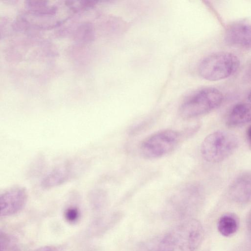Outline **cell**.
<instances>
[{"label":"cell","mask_w":251,"mask_h":251,"mask_svg":"<svg viewBox=\"0 0 251 251\" xmlns=\"http://www.w3.org/2000/svg\"><path fill=\"white\" fill-rule=\"evenodd\" d=\"M250 67V68L249 70H248L246 75H247V76H248L250 78H251V65Z\"/></svg>","instance_id":"16"},{"label":"cell","mask_w":251,"mask_h":251,"mask_svg":"<svg viewBox=\"0 0 251 251\" xmlns=\"http://www.w3.org/2000/svg\"><path fill=\"white\" fill-rule=\"evenodd\" d=\"M240 61L235 54L218 52L205 57L200 63V75L209 81H218L232 75L238 69Z\"/></svg>","instance_id":"3"},{"label":"cell","mask_w":251,"mask_h":251,"mask_svg":"<svg viewBox=\"0 0 251 251\" xmlns=\"http://www.w3.org/2000/svg\"><path fill=\"white\" fill-rule=\"evenodd\" d=\"M247 138L249 144L251 147V126L247 129Z\"/></svg>","instance_id":"15"},{"label":"cell","mask_w":251,"mask_h":251,"mask_svg":"<svg viewBox=\"0 0 251 251\" xmlns=\"http://www.w3.org/2000/svg\"><path fill=\"white\" fill-rule=\"evenodd\" d=\"M16 242L7 235H0V251H15Z\"/></svg>","instance_id":"12"},{"label":"cell","mask_w":251,"mask_h":251,"mask_svg":"<svg viewBox=\"0 0 251 251\" xmlns=\"http://www.w3.org/2000/svg\"><path fill=\"white\" fill-rule=\"evenodd\" d=\"M248 222L250 226H251V213L250 215H249V218H248Z\"/></svg>","instance_id":"17"},{"label":"cell","mask_w":251,"mask_h":251,"mask_svg":"<svg viewBox=\"0 0 251 251\" xmlns=\"http://www.w3.org/2000/svg\"><path fill=\"white\" fill-rule=\"evenodd\" d=\"M180 139L181 134L178 131L172 129L160 131L142 141L140 147V152L147 158H159L172 151Z\"/></svg>","instance_id":"5"},{"label":"cell","mask_w":251,"mask_h":251,"mask_svg":"<svg viewBox=\"0 0 251 251\" xmlns=\"http://www.w3.org/2000/svg\"><path fill=\"white\" fill-rule=\"evenodd\" d=\"M83 166L79 162L71 161L56 167L50 172L43 179L42 186L50 189L61 185L82 170Z\"/></svg>","instance_id":"7"},{"label":"cell","mask_w":251,"mask_h":251,"mask_svg":"<svg viewBox=\"0 0 251 251\" xmlns=\"http://www.w3.org/2000/svg\"><path fill=\"white\" fill-rule=\"evenodd\" d=\"M248 99L250 102L251 103V91H250L249 96H248Z\"/></svg>","instance_id":"18"},{"label":"cell","mask_w":251,"mask_h":251,"mask_svg":"<svg viewBox=\"0 0 251 251\" xmlns=\"http://www.w3.org/2000/svg\"><path fill=\"white\" fill-rule=\"evenodd\" d=\"M238 144V138L233 134L226 131H217L204 139L201 146V153L206 161L218 163L231 155Z\"/></svg>","instance_id":"2"},{"label":"cell","mask_w":251,"mask_h":251,"mask_svg":"<svg viewBox=\"0 0 251 251\" xmlns=\"http://www.w3.org/2000/svg\"><path fill=\"white\" fill-rule=\"evenodd\" d=\"M223 95L214 88H205L190 96L181 104L180 114L190 119L206 114L218 107L223 100Z\"/></svg>","instance_id":"4"},{"label":"cell","mask_w":251,"mask_h":251,"mask_svg":"<svg viewBox=\"0 0 251 251\" xmlns=\"http://www.w3.org/2000/svg\"><path fill=\"white\" fill-rule=\"evenodd\" d=\"M225 40L232 46L251 48V23L240 22L230 25L226 31Z\"/></svg>","instance_id":"8"},{"label":"cell","mask_w":251,"mask_h":251,"mask_svg":"<svg viewBox=\"0 0 251 251\" xmlns=\"http://www.w3.org/2000/svg\"><path fill=\"white\" fill-rule=\"evenodd\" d=\"M203 237L201 222L194 218L187 219L157 239L151 251H195Z\"/></svg>","instance_id":"1"},{"label":"cell","mask_w":251,"mask_h":251,"mask_svg":"<svg viewBox=\"0 0 251 251\" xmlns=\"http://www.w3.org/2000/svg\"><path fill=\"white\" fill-rule=\"evenodd\" d=\"M79 212L77 208L69 207L64 212V217L66 221L70 223H74L79 219Z\"/></svg>","instance_id":"13"},{"label":"cell","mask_w":251,"mask_h":251,"mask_svg":"<svg viewBox=\"0 0 251 251\" xmlns=\"http://www.w3.org/2000/svg\"><path fill=\"white\" fill-rule=\"evenodd\" d=\"M239 226V222L236 216L231 213L222 216L217 223L219 232L224 236L228 237L234 234Z\"/></svg>","instance_id":"11"},{"label":"cell","mask_w":251,"mask_h":251,"mask_svg":"<svg viewBox=\"0 0 251 251\" xmlns=\"http://www.w3.org/2000/svg\"><path fill=\"white\" fill-rule=\"evenodd\" d=\"M228 194L238 203L251 201V174H244L235 179L228 188Z\"/></svg>","instance_id":"9"},{"label":"cell","mask_w":251,"mask_h":251,"mask_svg":"<svg viewBox=\"0 0 251 251\" xmlns=\"http://www.w3.org/2000/svg\"><path fill=\"white\" fill-rule=\"evenodd\" d=\"M251 122V103L235 105L229 112L226 124L229 127L239 126Z\"/></svg>","instance_id":"10"},{"label":"cell","mask_w":251,"mask_h":251,"mask_svg":"<svg viewBox=\"0 0 251 251\" xmlns=\"http://www.w3.org/2000/svg\"><path fill=\"white\" fill-rule=\"evenodd\" d=\"M35 251H57V250L55 247L47 246L39 248Z\"/></svg>","instance_id":"14"},{"label":"cell","mask_w":251,"mask_h":251,"mask_svg":"<svg viewBox=\"0 0 251 251\" xmlns=\"http://www.w3.org/2000/svg\"><path fill=\"white\" fill-rule=\"evenodd\" d=\"M27 198L26 191L21 186H14L3 191L0 195V216H9L20 211Z\"/></svg>","instance_id":"6"}]
</instances>
